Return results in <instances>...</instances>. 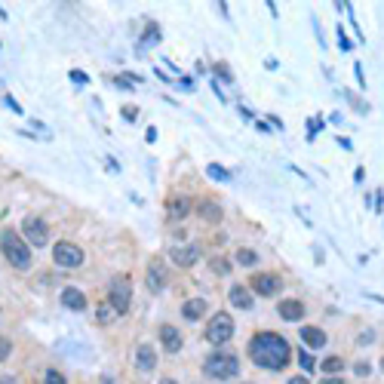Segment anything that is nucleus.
I'll return each mask as SVG.
<instances>
[{
	"label": "nucleus",
	"mask_w": 384,
	"mask_h": 384,
	"mask_svg": "<svg viewBox=\"0 0 384 384\" xmlns=\"http://www.w3.org/2000/svg\"><path fill=\"white\" fill-rule=\"evenodd\" d=\"M206 173H209V178H216V182H231V173H228L225 166H216V163H212Z\"/></svg>",
	"instance_id": "nucleus-23"
},
{
	"label": "nucleus",
	"mask_w": 384,
	"mask_h": 384,
	"mask_svg": "<svg viewBox=\"0 0 384 384\" xmlns=\"http://www.w3.org/2000/svg\"><path fill=\"white\" fill-rule=\"evenodd\" d=\"M111 317H114V308H111V305H102V308H99V320H102V323H108Z\"/></svg>",
	"instance_id": "nucleus-27"
},
{
	"label": "nucleus",
	"mask_w": 384,
	"mask_h": 384,
	"mask_svg": "<svg viewBox=\"0 0 384 384\" xmlns=\"http://www.w3.org/2000/svg\"><path fill=\"white\" fill-rule=\"evenodd\" d=\"M216 71H219V77H221V80H228V83H231V71H228L225 65H216Z\"/></svg>",
	"instance_id": "nucleus-29"
},
{
	"label": "nucleus",
	"mask_w": 384,
	"mask_h": 384,
	"mask_svg": "<svg viewBox=\"0 0 384 384\" xmlns=\"http://www.w3.org/2000/svg\"><path fill=\"white\" fill-rule=\"evenodd\" d=\"M123 117L132 120V117H136V108H129V105H127V108H123Z\"/></svg>",
	"instance_id": "nucleus-31"
},
{
	"label": "nucleus",
	"mask_w": 384,
	"mask_h": 384,
	"mask_svg": "<svg viewBox=\"0 0 384 384\" xmlns=\"http://www.w3.org/2000/svg\"><path fill=\"white\" fill-rule=\"evenodd\" d=\"M298 363H301V369H305V372H314V356H310L308 351L298 354Z\"/></svg>",
	"instance_id": "nucleus-24"
},
{
	"label": "nucleus",
	"mask_w": 384,
	"mask_h": 384,
	"mask_svg": "<svg viewBox=\"0 0 384 384\" xmlns=\"http://www.w3.org/2000/svg\"><path fill=\"white\" fill-rule=\"evenodd\" d=\"M187 212H191V200H187V197H173V200L166 203V219L169 221L187 219Z\"/></svg>",
	"instance_id": "nucleus-13"
},
{
	"label": "nucleus",
	"mask_w": 384,
	"mask_h": 384,
	"mask_svg": "<svg viewBox=\"0 0 384 384\" xmlns=\"http://www.w3.org/2000/svg\"><path fill=\"white\" fill-rule=\"evenodd\" d=\"M200 219L203 221H221V206L219 203H200Z\"/></svg>",
	"instance_id": "nucleus-20"
},
{
	"label": "nucleus",
	"mask_w": 384,
	"mask_h": 384,
	"mask_svg": "<svg viewBox=\"0 0 384 384\" xmlns=\"http://www.w3.org/2000/svg\"><path fill=\"white\" fill-rule=\"evenodd\" d=\"M154 366H157L154 347H151V344H139V351H136V369L139 372H154Z\"/></svg>",
	"instance_id": "nucleus-12"
},
{
	"label": "nucleus",
	"mask_w": 384,
	"mask_h": 384,
	"mask_svg": "<svg viewBox=\"0 0 384 384\" xmlns=\"http://www.w3.org/2000/svg\"><path fill=\"white\" fill-rule=\"evenodd\" d=\"M102 384H114V378H111V375H105V378H102Z\"/></svg>",
	"instance_id": "nucleus-35"
},
{
	"label": "nucleus",
	"mask_w": 384,
	"mask_h": 384,
	"mask_svg": "<svg viewBox=\"0 0 384 384\" xmlns=\"http://www.w3.org/2000/svg\"><path fill=\"white\" fill-rule=\"evenodd\" d=\"M129 298H132V283H129V277H114L111 286H108V305L114 308V314H127L129 310Z\"/></svg>",
	"instance_id": "nucleus-4"
},
{
	"label": "nucleus",
	"mask_w": 384,
	"mask_h": 384,
	"mask_svg": "<svg viewBox=\"0 0 384 384\" xmlns=\"http://www.w3.org/2000/svg\"><path fill=\"white\" fill-rule=\"evenodd\" d=\"M145 283H148V289L154 292V296H160V292L166 289V264H163V258H154V262L148 264Z\"/></svg>",
	"instance_id": "nucleus-9"
},
{
	"label": "nucleus",
	"mask_w": 384,
	"mask_h": 384,
	"mask_svg": "<svg viewBox=\"0 0 384 384\" xmlns=\"http://www.w3.org/2000/svg\"><path fill=\"white\" fill-rule=\"evenodd\" d=\"M356 375H369V366H366V363H356Z\"/></svg>",
	"instance_id": "nucleus-32"
},
{
	"label": "nucleus",
	"mask_w": 384,
	"mask_h": 384,
	"mask_svg": "<svg viewBox=\"0 0 384 384\" xmlns=\"http://www.w3.org/2000/svg\"><path fill=\"white\" fill-rule=\"evenodd\" d=\"M249 283H252V292H255V296H262V298H274L277 292H280V286H283L277 274H255Z\"/></svg>",
	"instance_id": "nucleus-8"
},
{
	"label": "nucleus",
	"mask_w": 384,
	"mask_h": 384,
	"mask_svg": "<svg viewBox=\"0 0 384 384\" xmlns=\"http://www.w3.org/2000/svg\"><path fill=\"white\" fill-rule=\"evenodd\" d=\"M228 298H231V305H234L237 310H252V292H249L246 286H234Z\"/></svg>",
	"instance_id": "nucleus-17"
},
{
	"label": "nucleus",
	"mask_w": 384,
	"mask_h": 384,
	"mask_svg": "<svg viewBox=\"0 0 384 384\" xmlns=\"http://www.w3.org/2000/svg\"><path fill=\"white\" fill-rule=\"evenodd\" d=\"M0 252L6 255V262H10L16 271H28L31 267V249L25 243V237H19L16 231H4V234H0Z\"/></svg>",
	"instance_id": "nucleus-2"
},
{
	"label": "nucleus",
	"mask_w": 384,
	"mask_h": 384,
	"mask_svg": "<svg viewBox=\"0 0 384 384\" xmlns=\"http://www.w3.org/2000/svg\"><path fill=\"white\" fill-rule=\"evenodd\" d=\"M289 384H308L305 375H296V378H289Z\"/></svg>",
	"instance_id": "nucleus-33"
},
{
	"label": "nucleus",
	"mask_w": 384,
	"mask_h": 384,
	"mask_svg": "<svg viewBox=\"0 0 384 384\" xmlns=\"http://www.w3.org/2000/svg\"><path fill=\"white\" fill-rule=\"evenodd\" d=\"M323 384H344V381H342V378H326Z\"/></svg>",
	"instance_id": "nucleus-34"
},
{
	"label": "nucleus",
	"mask_w": 384,
	"mask_h": 384,
	"mask_svg": "<svg viewBox=\"0 0 384 384\" xmlns=\"http://www.w3.org/2000/svg\"><path fill=\"white\" fill-rule=\"evenodd\" d=\"M52 258H56L59 267H80L83 264V249L77 243H71V240H59L52 246Z\"/></svg>",
	"instance_id": "nucleus-6"
},
{
	"label": "nucleus",
	"mask_w": 384,
	"mask_h": 384,
	"mask_svg": "<svg viewBox=\"0 0 384 384\" xmlns=\"http://www.w3.org/2000/svg\"><path fill=\"white\" fill-rule=\"evenodd\" d=\"M154 43H160V25H157V22H148L145 34H141L139 50H148V47H154Z\"/></svg>",
	"instance_id": "nucleus-19"
},
{
	"label": "nucleus",
	"mask_w": 384,
	"mask_h": 384,
	"mask_svg": "<svg viewBox=\"0 0 384 384\" xmlns=\"http://www.w3.org/2000/svg\"><path fill=\"white\" fill-rule=\"evenodd\" d=\"M160 344H163V351L178 354L182 351V332H178L175 326H163L160 329Z\"/></svg>",
	"instance_id": "nucleus-11"
},
{
	"label": "nucleus",
	"mask_w": 384,
	"mask_h": 384,
	"mask_svg": "<svg viewBox=\"0 0 384 384\" xmlns=\"http://www.w3.org/2000/svg\"><path fill=\"white\" fill-rule=\"evenodd\" d=\"M381 372H384V356H381Z\"/></svg>",
	"instance_id": "nucleus-38"
},
{
	"label": "nucleus",
	"mask_w": 384,
	"mask_h": 384,
	"mask_svg": "<svg viewBox=\"0 0 384 384\" xmlns=\"http://www.w3.org/2000/svg\"><path fill=\"white\" fill-rule=\"evenodd\" d=\"M173 258H175V264H182V267H191L194 262L200 258V249L197 246H187V249H173Z\"/></svg>",
	"instance_id": "nucleus-18"
},
{
	"label": "nucleus",
	"mask_w": 384,
	"mask_h": 384,
	"mask_svg": "<svg viewBox=\"0 0 384 384\" xmlns=\"http://www.w3.org/2000/svg\"><path fill=\"white\" fill-rule=\"evenodd\" d=\"M22 234H25V243L28 246H37L43 249L50 243V228H47V221H43L40 216H28L22 221Z\"/></svg>",
	"instance_id": "nucleus-5"
},
{
	"label": "nucleus",
	"mask_w": 384,
	"mask_h": 384,
	"mask_svg": "<svg viewBox=\"0 0 384 384\" xmlns=\"http://www.w3.org/2000/svg\"><path fill=\"white\" fill-rule=\"evenodd\" d=\"M71 80H74V83H89V77L83 71H71Z\"/></svg>",
	"instance_id": "nucleus-28"
},
{
	"label": "nucleus",
	"mask_w": 384,
	"mask_h": 384,
	"mask_svg": "<svg viewBox=\"0 0 384 384\" xmlns=\"http://www.w3.org/2000/svg\"><path fill=\"white\" fill-rule=\"evenodd\" d=\"M203 372L209 375V378H219V381H228L240 375V360L237 354H212L206 363H203Z\"/></svg>",
	"instance_id": "nucleus-3"
},
{
	"label": "nucleus",
	"mask_w": 384,
	"mask_h": 384,
	"mask_svg": "<svg viewBox=\"0 0 384 384\" xmlns=\"http://www.w3.org/2000/svg\"><path fill=\"white\" fill-rule=\"evenodd\" d=\"M13 354V344H10V338H4V335H0V363H4L6 360V356H10Z\"/></svg>",
	"instance_id": "nucleus-25"
},
{
	"label": "nucleus",
	"mask_w": 384,
	"mask_h": 384,
	"mask_svg": "<svg viewBox=\"0 0 384 384\" xmlns=\"http://www.w3.org/2000/svg\"><path fill=\"white\" fill-rule=\"evenodd\" d=\"M237 264H243V267H252L255 262H258V252L255 249H237Z\"/></svg>",
	"instance_id": "nucleus-21"
},
{
	"label": "nucleus",
	"mask_w": 384,
	"mask_h": 384,
	"mask_svg": "<svg viewBox=\"0 0 384 384\" xmlns=\"http://www.w3.org/2000/svg\"><path fill=\"white\" fill-rule=\"evenodd\" d=\"M323 369L329 372V375H338L344 369V363H342V356H329V360H323Z\"/></svg>",
	"instance_id": "nucleus-22"
},
{
	"label": "nucleus",
	"mask_w": 384,
	"mask_h": 384,
	"mask_svg": "<svg viewBox=\"0 0 384 384\" xmlns=\"http://www.w3.org/2000/svg\"><path fill=\"white\" fill-rule=\"evenodd\" d=\"M206 338L212 344H228L231 338H234V320H231V314L212 317V323L206 326Z\"/></svg>",
	"instance_id": "nucleus-7"
},
{
	"label": "nucleus",
	"mask_w": 384,
	"mask_h": 384,
	"mask_svg": "<svg viewBox=\"0 0 384 384\" xmlns=\"http://www.w3.org/2000/svg\"><path fill=\"white\" fill-rule=\"evenodd\" d=\"M47 384H68V381H65V375H62L59 369H50L47 372Z\"/></svg>",
	"instance_id": "nucleus-26"
},
{
	"label": "nucleus",
	"mask_w": 384,
	"mask_h": 384,
	"mask_svg": "<svg viewBox=\"0 0 384 384\" xmlns=\"http://www.w3.org/2000/svg\"><path fill=\"white\" fill-rule=\"evenodd\" d=\"M301 342H305V347H310V351H320V347H326V332L317 326H305L301 329Z\"/></svg>",
	"instance_id": "nucleus-15"
},
{
	"label": "nucleus",
	"mask_w": 384,
	"mask_h": 384,
	"mask_svg": "<svg viewBox=\"0 0 384 384\" xmlns=\"http://www.w3.org/2000/svg\"><path fill=\"white\" fill-rule=\"evenodd\" d=\"M160 384H175V381H173V378H163V381H160Z\"/></svg>",
	"instance_id": "nucleus-37"
},
{
	"label": "nucleus",
	"mask_w": 384,
	"mask_h": 384,
	"mask_svg": "<svg viewBox=\"0 0 384 384\" xmlns=\"http://www.w3.org/2000/svg\"><path fill=\"white\" fill-rule=\"evenodd\" d=\"M277 314H280L286 323H298V320H305V305H301L298 298H286L277 305Z\"/></svg>",
	"instance_id": "nucleus-10"
},
{
	"label": "nucleus",
	"mask_w": 384,
	"mask_h": 384,
	"mask_svg": "<svg viewBox=\"0 0 384 384\" xmlns=\"http://www.w3.org/2000/svg\"><path fill=\"white\" fill-rule=\"evenodd\" d=\"M228 267H231L228 262H216V271H219V274H228Z\"/></svg>",
	"instance_id": "nucleus-30"
},
{
	"label": "nucleus",
	"mask_w": 384,
	"mask_h": 384,
	"mask_svg": "<svg viewBox=\"0 0 384 384\" xmlns=\"http://www.w3.org/2000/svg\"><path fill=\"white\" fill-rule=\"evenodd\" d=\"M206 308L209 305L203 298H191V301H185V305H182V317L187 320V323H197V320L206 314Z\"/></svg>",
	"instance_id": "nucleus-16"
},
{
	"label": "nucleus",
	"mask_w": 384,
	"mask_h": 384,
	"mask_svg": "<svg viewBox=\"0 0 384 384\" xmlns=\"http://www.w3.org/2000/svg\"><path fill=\"white\" fill-rule=\"evenodd\" d=\"M0 384H16V381H13V378H4V381H0Z\"/></svg>",
	"instance_id": "nucleus-36"
},
{
	"label": "nucleus",
	"mask_w": 384,
	"mask_h": 384,
	"mask_svg": "<svg viewBox=\"0 0 384 384\" xmlns=\"http://www.w3.org/2000/svg\"><path fill=\"white\" fill-rule=\"evenodd\" d=\"M62 305H65L68 310H77V314H80V310H86V296L80 289H74V286H68V289L62 292Z\"/></svg>",
	"instance_id": "nucleus-14"
},
{
	"label": "nucleus",
	"mask_w": 384,
	"mask_h": 384,
	"mask_svg": "<svg viewBox=\"0 0 384 384\" xmlns=\"http://www.w3.org/2000/svg\"><path fill=\"white\" fill-rule=\"evenodd\" d=\"M249 356H252V363L262 366V369L280 372L292 360V347L277 332H258L252 342H249Z\"/></svg>",
	"instance_id": "nucleus-1"
}]
</instances>
